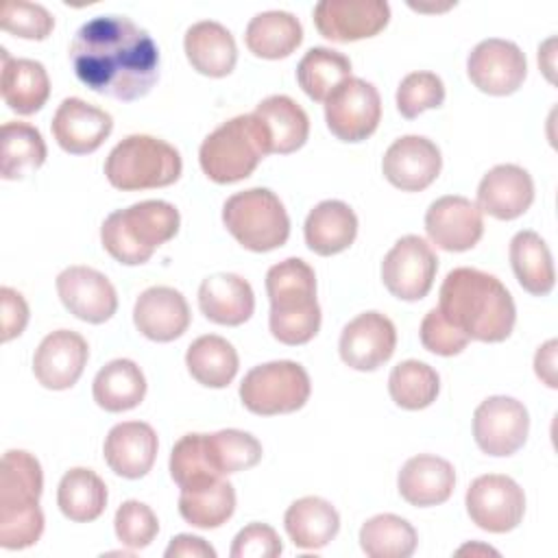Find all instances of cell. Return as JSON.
Listing matches in <instances>:
<instances>
[{
  "label": "cell",
  "mask_w": 558,
  "mask_h": 558,
  "mask_svg": "<svg viewBox=\"0 0 558 558\" xmlns=\"http://www.w3.org/2000/svg\"><path fill=\"white\" fill-rule=\"evenodd\" d=\"M438 257L421 235H403L381 262L386 290L401 301H421L434 286Z\"/></svg>",
  "instance_id": "obj_12"
},
{
  "label": "cell",
  "mask_w": 558,
  "mask_h": 558,
  "mask_svg": "<svg viewBox=\"0 0 558 558\" xmlns=\"http://www.w3.org/2000/svg\"><path fill=\"white\" fill-rule=\"evenodd\" d=\"M76 78L100 96L144 98L159 78V48L146 28L124 15L87 20L70 44Z\"/></svg>",
  "instance_id": "obj_1"
},
{
  "label": "cell",
  "mask_w": 558,
  "mask_h": 558,
  "mask_svg": "<svg viewBox=\"0 0 558 558\" xmlns=\"http://www.w3.org/2000/svg\"><path fill=\"white\" fill-rule=\"evenodd\" d=\"M416 543V530L390 512L375 514L360 527V547L371 558H410Z\"/></svg>",
  "instance_id": "obj_40"
},
{
  "label": "cell",
  "mask_w": 558,
  "mask_h": 558,
  "mask_svg": "<svg viewBox=\"0 0 558 558\" xmlns=\"http://www.w3.org/2000/svg\"><path fill=\"white\" fill-rule=\"evenodd\" d=\"M183 50L190 65L211 78H222L238 63V46L227 26L214 20L192 24L183 37Z\"/></svg>",
  "instance_id": "obj_27"
},
{
  "label": "cell",
  "mask_w": 558,
  "mask_h": 558,
  "mask_svg": "<svg viewBox=\"0 0 558 558\" xmlns=\"http://www.w3.org/2000/svg\"><path fill=\"white\" fill-rule=\"evenodd\" d=\"M244 41L255 57L286 59L303 41V26L288 11H264L246 24Z\"/></svg>",
  "instance_id": "obj_34"
},
{
  "label": "cell",
  "mask_w": 558,
  "mask_h": 558,
  "mask_svg": "<svg viewBox=\"0 0 558 558\" xmlns=\"http://www.w3.org/2000/svg\"><path fill=\"white\" fill-rule=\"evenodd\" d=\"M253 116L259 120L270 155H290L299 150L310 135V118L305 109L290 96L275 94L264 98Z\"/></svg>",
  "instance_id": "obj_28"
},
{
  "label": "cell",
  "mask_w": 558,
  "mask_h": 558,
  "mask_svg": "<svg viewBox=\"0 0 558 558\" xmlns=\"http://www.w3.org/2000/svg\"><path fill=\"white\" fill-rule=\"evenodd\" d=\"M397 347V329L381 312H362L342 327L338 351L347 366L375 371L388 362Z\"/></svg>",
  "instance_id": "obj_17"
},
{
  "label": "cell",
  "mask_w": 558,
  "mask_h": 558,
  "mask_svg": "<svg viewBox=\"0 0 558 558\" xmlns=\"http://www.w3.org/2000/svg\"><path fill=\"white\" fill-rule=\"evenodd\" d=\"M466 74L480 92L508 96L523 85L527 76V61L514 41L488 37L469 52Z\"/></svg>",
  "instance_id": "obj_14"
},
{
  "label": "cell",
  "mask_w": 558,
  "mask_h": 558,
  "mask_svg": "<svg viewBox=\"0 0 558 558\" xmlns=\"http://www.w3.org/2000/svg\"><path fill=\"white\" fill-rule=\"evenodd\" d=\"M305 244L316 255L329 257L347 251L357 235V216L342 201H320L305 218Z\"/></svg>",
  "instance_id": "obj_30"
},
{
  "label": "cell",
  "mask_w": 558,
  "mask_h": 558,
  "mask_svg": "<svg viewBox=\"0 0 558 558\" xmlns=\"http://www.w3.org/2000/svg\"><path fill=\"white\" fill-rule=\"evenodd\" d=\"M283 551L275 527L266 523H248L242 527L231 545V558H275Z\"/></svg>",
  "instance_id": "obj_48"
},
{
  "label": "cell",
  "mask_w": 558,
  "mask_h": 558,
  "mask_svg": "<svg viewBox=\"0 0 558 558\" xmlns=\"http://www.w3.org/2000/svg\"><path fill=\"white\" fill-rule=\"evenodd\" d=\"M554 44H556V39L549 37L545 44L538 46V65H541V70L545 72V76H547L549 83H554V59H556Z\"/></svg>",
  "instance_id": "obj_52"
},
{
  "label": "cell",
  "mask_w": 558,
  "mask_h": 558,
  "mask_svg": "<svg viewBox=\"0 0 558 558\" xmlns=\"http://www.w3.org/2000/svg\"><path fill=\"white\" fill-rule=\"evenodd\" d=\"M527 432V408L514 397H488L473 412V438L488 456L504 458L517 453L525 445Z\"/></svg>",
  "instance_id": "obj_13"
},
{
  "label": "cell",
  "mask_w": 558,
  "mask_h": 558,
  "mask_svg": "<svg viewBox=\"0 0 558 558\" xmlns=\"http://www.w3.org/2000/svg\"><path fill=\"white\" fill-rule=\"evenodd\" d=\"M57 504L65 519L89 523L107 508V486L92 469L74 466L65 471L59 482Z\"/></svg>",
  "instance_id": "obj_36"
},
{
  "label": "cell",
  "mask_w": 558,
  "mask_h": 558,
  "mask_svg": "<svg viewBox=\"0 0 558 558\" xmlns=\"http://www.w3.org/2000/svg\"><path fill=\"white\" fill-rule=\"evenodd\" d=\"M92 395L98 408L107 412H126L144 401L146 377L133 360L118 357L96 373Z\"/></svg>",
  "instance_id": "obj_33"
},
{
  "label": "cell",
  "mask_w": 558,
  "mask_h": 558,
  "mask_svg": "<svg viewBox=\"0 0 558 558\" xmlns=\"http://www.w3.org/2000/svg\"><path fill=\"white\" fill-rule=\"evenodd\" d=\"M187 373L205 388H227L238 375L240 357L229 340L216 333L198 336L185 351Z\"/></svg>",
  "instance_id": "obj_35"
},
{
  "label": "cell",
  "mask_w": 558,
  "mask_h": 558,
  "mask_svg": "<svg viewBox=\"0 0 558 558\" xmlns=\"http://www.w3.org/2000/svg\"><path fill=\"white\" fill-rule=\"evenodd\" d=\"M170 477L179 488H192L220 480V475L209 466L203 434L181 436L170 451Z\"/></svg>",
  "instance_id": "obj_43"
},
{
  "label": "cell",
  "mask_w": 558,
  "mask_h": 558,
  "mask_svg": "<svg viewBox=\"0 0 558 558\" xmlns=\"http://www.w3.org/2000/svg\"><path fill=\"white\" fill-rule=\"evenodd\" d=\"M464 551H484V554H497L495 549L490 547H482V545H464L458 549V554H464Z\"/></svg>",
  "instance_id": "obj_53"
},
{
  "label": "cell",
  "mask_w": 558,
  "mask_h": 558,
  "mask_svg": "<svg viewBox=\"0 0 558 558\" xmlns=\"http://www.w3.org/2000/svg\"><path fill=\"white\" fill-rule=\"evenodd\" d=\"M312 392L307 371L292 360H275L253 366L242 384V405L259 416L290 414L301 410Z\"/></svg>",
  "instance_id": "obj_9"
},
{
  "label": "cell",
  "mask_w": 558,
  "mask_h": 558,
  "mask_svg": "<svg viewBox=\"0 0 558 558\" xmlns=\"http://www.w3.org/2000/svg\"><path fill=\"white\" fill-rule=\"evenodd\" d=\"M445 102V83L434 72H410L397 87V109L403 118L414 120L427 109H438Z\"/></svg>",
  "instance_id": "obj_44"
},
{
  "label": "cell",
  "mask_w": 558,
  "mask_h": 558,
  "mask_svg": "<svg viewBox=\"0 0 558 558\" xmlns=\"http://www.w3.org/2000/svg\"><path fill=\"white\" fill-rule=\"evenodd\" d=\"M235 490L227 480H214L192 488H181L179 514L194 527L214 530L231 519Z\"/></svg>",
  "instance_id": "obj_38"
},
{
  "label": "cell",
  "mask_w": 558,
  "mask_h": 558,
  "mask_svg": "<svg viewBox=\"0 0 558 558\" xmlns=\"http://www.w3.org/2000/svg\"><path fill=\"white\" fill-rule=\"evenodd\" d=\"M349 76H351L349 57L325 46L310 48L296 65L299 87L316 102H325L329 94Z\"/></svg>",
  "instance_id": "obj_39"
},
{
  "label": "cell",
  "mask_w": 558,
  "mask_h": 558,
  "mask_svg": "<svg viewBox=\"0 0 558 558\" xmlns=\"http://www.w3.org/2000/svg\"><path fill=\"white\" fill-rule=\"evenodd\" d=\"M57 292L61 303L76 318L100 325L118 310V294L113 283L89 266H68L57 277Z\"/></svg>",
  "instance_id": "obj_19"
},
{
  "label": "cell",
  "mask_w": 558,
  "mask_h": 558,
  "mask_svg": "<svg viewBox=\"0 0 558 558\" xmlns=\"http://www.w3.org/2000/svg\"><path fill=\"white\" fill-rule=\"evenodd\" d=\"M52 135L70 155H89L111 135L113 118L81 98H65L52 116Z\"/></svg>",
  "instance_id": "obj_21"
},
{
  "label": "cell",
  "mask_w": 558,
  "mask_h": 558,
  "mask_svg": "<svg viewBox=\"0 0 558 558\" xmlns=\"http://www.w3.org/2000/svg\"><path fill=\"white\" fill-rule=\"evenodd\" d=\"M381 120V98L373 83L349 76L325 100L327 129L340 142H362L371 137Z\"/></svg>",
  "instance_id": "obj_10"
},
{
  "label": "cell",
  "mask_w": 558,
  "mask_h": 558,
  "mask_svg": "<svg viewBox=\"0 0 558 558\" xmlns=\"http://www.w3.org/2000/svg\"><path fill=\"white\" fill-rule=\"evenodd\" d=\"M556 353H558V340L551 338L545 344L538 347L536 355H534V373L536 377L549 386V388H558V379H556Z\"/></svg>",
  "instance_id": "obj_51"
},
{
  "label": "cell",
  "mask_w": 558,
  "mask_h": 558,
  "mask_svg": "<svg viewBox=\"0 0 558 558\" xmlns=\"http://www.w3.org/2000/svg\"><path fill=\"white\" fill-rule=\"evenodd\" d=\"M456 486L453 464L432 453H418L405 460L397 475L399 495L416 508L445 504Z\"/></svg>",
  "instance_id": "obj_25"
},
{
  "label": "cell",
  "mask_w": 558,
  "mask_h": 558,
  "mask_svg": "<svg viewBox=\"0 0 558 558\" xmlns=\"http://www.w3.org/2000/svg\"><path fill=\"white\" fill-rule=\"evenodd\" d=\"M183 161L179 150L153 135L135 133L118 142L105 159L107 181L122 192L166 187L179 181Z\"/></svg>",
  "instance_id": "obj_7"
},
{
  "label": "cell",
  "mask_w": 558,
  "mask_h": 558,
  "mask_svg": "<svg viewBox=\"0 0 558 558\" xmlns=\"http://www.w3.org/2000/svg\"><path fill=\"white\" fill-rule=\"evenodd\" d=\"M283 525L299 549H323L336 538L340 514L327 499L310 495L288 506Z\"/></svg>",
  "instance_id": "obj_31"
},
{
  "label": "cell",
  "mask_w": 558,
  "mask_h": 558,
  "mask_svg": "<svg viewBox=\"0 0 558 558\" xmlns=\"http://www.w3.org/2000/svg\"><path fill=\"white\" fill-rule=\"evenodd\" d=\"M388 392L399 408L423 410L436 401L440 392V377L425 362L403 360L390 371Z\"/></svg>",
  "instance_id": "obj_42"
},
{
  "label": "cell",
  "mask_w": 558,
  "mask_h": 558,
  "mask_svg": "<svg viewBox=\"0 0 558 558\" xmlns=\"http://www.w3.org/2000/svg\"><path fill=\"white\" fill-rule=\"evenodd\" d=\"M198 307L216 325L238 327L253 316L255 294L246 279L233 272H216L198 288Z\"/></svg>",
  "instance_id": "obj_26"
},
{
  "label": "cell",
  "mask_w": 558,
  "mask_h": 558,
  "mask_svg": "<svg viewBox=\"0 0 558 558\" xmlns=\"http://www.w3.org/2000/svg\"><path fill=\"white\" fill-rule=\"evenodd\" d=\"M41 133L26 122H4L0 131V174L7 181L24 179L46 161Z\"/></svg>",
  "instance_id": "obj_37"
},
{
  "label": "cell",
  "mask_w": 558,
  "mask_h": 558,
  "mask_svg": "<svg viewBox=\"0 0 558 558\" xmlns=\"http://www.w3.org/2000/svg\"><path fill=\"white\" fill-rule=\"evenodd\" d=\"M179 209L168 201H142L111 211L100 227L105 251L124 266L146 264L179 231Z\"/></svg>",
  "instance_id": "obj_5"
},
{
  "label": "cell",
  "mask_w": 558,
  "mask_h": 558,
  "mask_svg": "<svg viewBox=\"0 0 558 558\" xmlns=\"http://www.w3.org/2000/svg\"><path fill=\"white\" fill-rule=\"evenodd\" d=\"M270 155L266 133L253 113L235 116L214 129L198 148V163L207 179L227 185L255 172Z\"/></svg>",
  "instance_id": "obj_6"
},
{
  "label": "cell",
  "mask_w": 558,
  "mask_h": 558,
  "mask_svg": "<svg viewBox=\"0 0 558 558\" xmlns=\"http://www.w3.org/2000/svg\"><path fill=\"white\" fill-rule=\"evenodd\" d=\"M418 336H421V344L429 351V353H436V355H442V357H449V355H458L466 349L469 344V336L462 333L458 327H453L442 314L438 307L429 310L425 314V318L421 320V329H418Z\"/></svg>",
  "instance_id": "obj_47"
},
{
  "label": "cell",
  "mask_w": 558,
  "mask_h": 558,
  "mask_svg": "<svg viewBox=\"0 0 558 558\" xmlns=\"http://www.w3.org/2000/svg\"><path fill=\"white\" fill-rule=\"evenodd\" d=\"M508 255L514 277L525 292L534 296H545L554 290V257L547 242L536 231L525 229L514 233V238L510 240Z\"/></svg>",
  "instance_id": "obj_32"
},
{
  "label": "cell",
  "mask_w": 558,
  "mask_h": 558,
  "mask_svg": "<svg viewBox=\"0 0 558 558\" xmlns=\"http://www.w3.org/2000/svg\"><path fill=\"white\" fill-rule=\"evenodd\" d=\"M388 20L390 7L384 0H320L314 7L318 33L338 44L375 37Z\"/></svg>",
  "instance_id": "obj_15"
},
{
  "label": "cell",
  "mask_w": 558,
  "mask_h": 558,
  "mask_svg": "<svg viewBox=\"0 0 558 558\" xmlns=\"http://www.w3.org/2000/svg\"><path fill=\"white\" fill-rule=\"evenodd\" d=\"M0 305H2V333H0V340L9 342V340L17 338L26 329L28 305H26L24 296L17 290L9 288V286L0 288Z\"/></svg>",
  "instance_id": "obj_49"
},
{
  "label": "cell",
  "mask_w": 558,
  "mask_h": 558,
  "mask_svg": "<svg viewBox=\"0 0 558 558\" xmlns=\"http://www.w3.org/2000/svg\"><path fill=\"white\" fill-rule=\"evenodd\" d=\"M89 357L87 340L72 329L48 333L33 355V373L48 390L72 388L85 371Z\"/></svg>",
  "instance_id": "obj_20"
},
{
  "label": "cell",
  "mask_w": 558,
  "mask_h": 558,
  "mask_svg": "<svg viewBox=\"0 0 558 558\" xmlns=\"http://www.w3.org/2000/svg\"><path fill=\"white\" fill-rule=\"evenodd\" d=\"M157 449L159 440L148 423L124 421L109 429L102 445V456L116 475L140 480L153 469Z\"/></svg>",
  "instance_id": "obj_24"
},
{
  "label": "cell",
  "mask_w": 558,
  "mask_h": 558,
  "mask_svg": "<svg viewBox=\"0 0 558 558\" xmlns=\"http://www.w3.org/2000/svg\"><path fill=\"white\" fill-rule=\"evenodd\" d=\"M270 301L268 327L275 340L288 347L310 342L320 329L314 268L301 257H288L266 272Z\"/></svg>",
  "instance_id": "obj_3"
},
{
  "label": "cell",
  "mask_w": 558,
  "mask_h": 558,
  "mask_svg": "<svg viewBox=\"0 0 558 558\" xmlns=\"http://www.w3.org/2000/svg\"><path fill=\"white\" fill-rule=\"evenodd\" d=\"M192 314L185 296L170 286L146 288L133 307V323L153 342H172L190 327Z\"/></svg>",
  "instance_id": "obj_22"
},
{
  "label": "cell",
  "mask_w": 558,
  "mask_h": 558,
  "mask_svg": "<svg viewBox=\"0 0 558 558\" xmlns=\"http://www.w3.org/2000/svg\"><path fill=\"white\" fill-rule=\"evenodd\" d=\"M166 558H216V549L201 536L194 534H177L163 551Z\"/></svg>",
  "instance_id": "obj_50"
},
{
  "label": "cell",
  "mask_w": 558,
  "mask_h": 558,
  "mask_svg": "<svg viewBox=\"0 0 558 558\" xmlns=\"http://www.w3.org/2000/svg\"><path fill=\"white\" fill-rule=\"evenodd\" d=\"M440 314L469 340L504 342L517 323V307L508 288L477 268L460 266L447 272L440 294Z\"/></svg>",
  "instance_id": "obj_2"
},
{
  "label": "cell",
  "mask_w": 558,
  "mask_h": 558,
  "mask_svg": "<svg viewBox=\"0 0 558 558\" xmlns=\"http://www.w3.org/2000/svg\"><path fill=\"white\" fill-rule=\"evenodd\" d=\"M464 506L469 519L480 530L506 534L514 530L525 514V493L512 477L488 473L469 484Z\"/></svg>",
  "instance_id": "obj_11"
},
{
  "label": "cell",
  "mask_w": 558,
  "mask_h": 558,
  "mask_svg": "<svg viewBox=\"0 0 558 558\" xmlns=\"http://www.w3.org/2000/svg\"><path fill=\"white\" fill-rule=\"evenodd\" d=\"M0 26L2 31L22 37V39H46L54 28L52 13L35 2L7 0L0 7Z\"/></svg>",
  "instance_id": "obj_45"
},
{
  "label": "cell",
  "mask_w": 558,
  "mask_h": 558,
  "mask_svg": "<svg viewBox=\"0 0 558 558\" xmlns=\"http://www.w3.org/2000/svg\"><path fill=\"white\" fill-rule=\"evenodd\" d=\"M209 466L220 475L246 471L262 460V442L242 429H220L203 434Z\"/></svg>",
  "instance_id": "obj_41"
},
{
  "label": "cell",
  "mask_w": 558,
  "mask_h": 558,
  "mask_svg": "<svg viewBox=\"0 0 558 558\" xmlns=\"http://www.w3.org/2000/svg\"><path fill=\"white\" fill-rule=\"evenodd\" d=\"M222 222L253 253L275 251L290 238L288 211L268 187H251L229 196L222 205Z\"/></svg>",
  "instance_id": "obj_8"
},
{
  "label": "cell",
  "mask_w": 558,
  "mask_h": 558,
  "mask_svg": "<svg viewBox=\"0 0 558 558\" xmlns=\"http://www.w3.org/2000/svg\"><path fill=\"white\" fill-rule=\"evenodd\" d=\"M113 530L122 545L131 549H144L155 541L159 532V521L150 506L137 499H129L116 510Z\"/></svg>",
  "instance_id": "obj_46"
},
{
  "label": "cell",
  "mask_w": 558,
  "mask_h": 558,
  "mask_svg": "<svg viewBox=\"0 0 558 558\" xmlns=\"http://www.w3.org/2000/svg\"><path fill=\"white\" fill-rule=\"evenodd\" d=\"M442 168L440 148L423 135H403L395 140L381 159L384 177L401 192H421L429 187Z\"/></svg>",
  "instance_id": "obj_18"
},
{
  "label": "cell",
  "mask_w": 558,
  "mask_h": 558,
  "mask_svg": "<svg viewBox=\"0 0 558 558\" xmlns=\"http://www.w3.org/2000/svg\"><path fill=\"white\" fill-rule=\"evenodd\" d=\"M41 488L39 460L24 449H9L0 466V547L26 549L39 541L44 532Z\"/></svg>",
  "instance_id": "obj_4"
},
{
  "label": "cell",
  "mask_w": 558,
  "mask_h": 558,
  "mask_svg": "<svg viewBox=\"0 0 558 558\" xmlns=\"http://www.w3.org/2000/svg\"><path fill=\"white\" fill-rule=\"evenodd\" d=\"M0 89L4 105L20 116L39 111L50 96V78L46 68L35 59H13L7 48H0Z\"/></svg>",
  "instance_id": "obj_29"
},
{
  "label": "cell",
  "mask_w": 558,
  "mask_h": 558,
  "mask_svg": "<svg viewBox=\"0 0 558 558\" xmlns=\"http://www.w3.org/2000/svg\"><path fill=\"white\" fill-rule=\"evenodd\" d=\"M425 231L432 244L438 248L462 253L482 240L484 216L482 209L466 196H440L425 211Z\"/></svg>",
  "instance_id": "obj_16"
},
{
  "label": "cell",
  "mask_w": 558,
  "mask_h": 558,
  "mask_svg": "<svg viewBox=\"0 0 558 558\" xmlns=\"http://www.w3.org/2000/svg\"><path fill=\"white\" fill-rule=\"evenodd\" d=\"M534 203V181L517 163L490 168L477 185V207L497 220H514Z\"/></svg>",
  "instance_id": "obj_23"
}]
</instances>
